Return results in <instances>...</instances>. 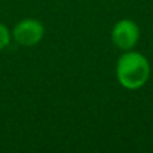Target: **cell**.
Segmentation results:
<instances>
[{
    "label": "cell",
    "instance_id": "obj_1",
    "mask_svg": "<svg viewBox=\"0 0 153 153\" xmlns=\"http://www.w3.org/2000/svg\"><path fill=\"white\" fill-rule=\"evenodd\" d=\"M151 67L148 59L137 51H128L117 62L118 82L129 90L140 89L149 78Z\"/></svg>",
    "mask_w": 153,
    "mask_h": 153
},
{
    "label": "cell",
    "instance_id": "obj_2",
    "mask_svg": "<svg viewBox=\"0 0 153 153\" xmlns=\"http://www.w3.org/2000/svg\"><path fill=\"white\" fill-rule=\"evenodd\" d=\"M138 38H140V30L133 20L122 19L114 24L111 31V39L118 48L125 51L132 50L138 42Z\"/></svg>",
    "mask_w": 153,
    "mask_h": 153
},
{
    "label": "cell",
    "instance_id": "obj_3",
    "mask_svg": "<svg viewBox=\"0 0 153 153\" xmlns=\"http://www.w3.org/2000/svg\"><path fill=\"white\" fill-rule=\"evenodd\" d=\"M15 40L22 46H35L42 40L45 28L42 23L35 19H24L15 26L12 32Z\"/></svg>",
    "mask_w": 153,
    "mask_h": 153
},
{
    "label": "cell",
    "instance_id": "obj_4",
    "mask_svg": "<svg viewBox=\"0 0 153 153\" xmlns=\"http://www.w3.org/2000/svg\"><path fill=\"white\" fill-rule=\"evenodd\" d=\"M10 43V31L4 24L0 23V50L5 48Z\"/></svg>",
    "mask_w": 153,
    "mask_h": 153
}]
</instances>
